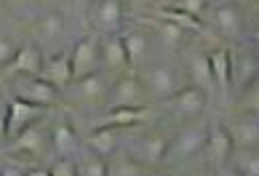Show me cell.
I'll return each mask as SVG.
<instances>
[{
  "instance_id": "4fadbf2b",
  "label": "cell",
  "mask_w": 259,
  "mask_h": 176,
  "mask_svg": "<svg viewBox=\"0 0 259 176\" xmlns=\"http://www.w3.org/2000/svg\"><path fill=\"white\" fill-rule=\"evenodd\" d=\"M233 139H230V134L225 128L222 117H214V120H208V136H206V150L208 152V160L211 165H217V168H222V165L233 158Z\"/></svg>"
},
{
  "instance_id": "f6af8a7d",
  "label": "cell",
  "mask_w": 259,
  "mask_h": 176,
  "mask_svg": "<svg viewBox=\"0 0 259 176\" xmlns=\"http://www.w3.org/2000/svg\"><path fill=\"white\" fill-rule=\"evenodd\" d=\"M193 176H206V173H193Z\"/></svg>"
},
{
  "instance_id": "ab89813d",
  "label": "cell",
  "mask_w": 259,
  "mask_h": 176,
  "mask_svg": "<svg viewBox=\"0 0 259 176\" xmlns=\"http://www.w3.org/2000/svg\"><path fill=\"white\" fill-rule=\"evenodd\" d=\"M251 46L256 48V51H259V24L251 29Z\"/></svg>"
},
{
  "instance_id": "484cf974",
  "label": "cell",
  "mask_w": 259,
  "mask_h": 176,
  "mask_svg": "<svg viewBox=\"0 0 259 176\" xmlns=\"http://www.w3.org/2000/svg\"><path fill=\"white\" fill-rule=\"evenodd\" d=\"M147 24H152V29L158 32L160 43L166 48H171V51H182V48H185L190 32H185L182 27L171 24V22H163V19H147Z\"/></svg>"
},
{
  "instance_id": "60d3db41",
  "label": "cell",
  "mask_w": 259,
  "mask_h": 176,
  "mask_svg": "<svg viewBox=\"0 0 259 176\" xmlns=\"http://www.w3.org/2000/svg\"><path fill=\"white\" fill-rule=\"evenodd\" d=\"M155 6L158 8H171V6H174V0H155Z\"/></svg>"
},
{
  "instance_id": "9c48e42d",
  "label": "cell",
  "mask_w": 259,
  "mask_h": 176,
  "mask_svg": "<svg viewBox=\"0 0 259 176\" xmlns=\"http://www.w3.org/2000/svg\"><path fill=\"white\" fill-rule=\"evenodd\" d=\"M43 62H46V56L43 51L37 48V43H24V46H19L16 48V54L11 56V62H8L3 70H0V77H35V75H40L43 70Z\"/></svg>"
},
{
  "instance_id": "9a60e30c",
  "label": "cell",
  "mask_w": 259,
  "mask_h": 176,
  "mask_svg": "<svg viewBox=\"0 0 259 176\" xmlns=\"http://www.w3.org/2000/svg\"><path fill=\"white\" fill-rule=\"evenodd\" d=\"M150 117V110L145 107H120V110H107L102 117L94 120V128H120V131H128V128H137Z\"/></svg>"
},
{
  "instance_id": "44dd1931",
  "label": "cell",
  "mask_w": 259,
  "mask_h": 176,
  "mask_svg": "<svg viewBox=\"0 0 259 176\" xmlns=\"http://www.w3.org/2000/svg\"><path fill=\"white\" fill-rule=\"evenodd\" d=\"M49 142H51V150L59 155V158H75V152H78V147H80L78 134H75V128L67 120H59V123L51 125Z\"/></svg>"
},
{
  "instance_id": "7c38bea8",
  "label": "cell",
  "mask_w": 259,
  "mask_h": 176,
  "mask_svg": "<svg viewBox=\"0 0 259 176\" xmlns=\"http://www.w3.org/2000/svg\"><path fill=\"white\" fill-rule=\"evenodd\" d=\"M43 112H46V107L30 104L24 99H11L6 107V136L14 139L16 134H22L24 128H30L32 123L40 120Z\"/></svg>"
},
{
  "instance_id": "ee69618b",
  "label": "cell",
  "mask_w": 259,
  "mask_h": 176,
  "mask_svg": "<svg viewBox=\"0 0 259 176\" xmlns=\"http://www.w3.org/2000/svg\"><path fill=\"white\" fill-rule=\"evenodd\" d=\"M147 176H150V173H147ZM152 176H171V173H168V171H158V173H152Z\"/></svg>"
},
{
  "instance_id": "ffe728a7",
  "label": "cell",
  "mask_w": 259,
  "mask_h": 176,
  "mask_svg": "<svg viewBox=\"0 0 259 176\" xmlns=\"http://www.w3.org/2000/svg\"><path fill=\"white\" fill-rule=\"evenodd\" d=\"M123 35V46H126V56H128V70L139 72L147 64V54H150V37L145 29H128Z\"/></svg>"
},
{
  "instance_id": "1f68e13d",
  "label": "cell",
  "mask_w": 259,
  "mask_h": 176,
  "mask_svg": "<svg viewBox=\"0 0 259 176\" xmlns=\"http://www.w3.org/2000/svg\"><path fill=\"white\" fill-rule=\"evenodd\" d=\"M171 8H177V11H182V14H190V16L200 19V16H203V11L208 8V0H174V6H171Z\"/></svg>"
},
{
  "instance_id": "5b68a950",
  "label": "cell",
  "mask_w": 259,
  "mask_h": 176,
  "mask_svg": "<svg viewBox=\"0 0 259 176\" xmlns=\"http://www.w3.org/2000/svg\"><path fill=\"white\" fill-rule=\"evenodd\" d=\"M49 147H51L49 134H46V128L40 125V120H37V123L30 125V128H24L22 134L14 136L11 144H8V155H11V158H32V160H37V158H43V155L49 152Z\"/></svg>"
},
{
  "instance_id": "d4e9b609",
  "label": "cell",
  "mask_w": 259,
  "mask_h": 176,
  "mask_svg": "<svg viewBox=\"0 0 259 176\" xmlns=\"http://www.w3.org/2000/svg\"><path fill=\"white\" fill-rule=\"evenodd\" d=\"M64 32V16L62 14H56V11H49V14H43L40 19L35 22L32 27V35H35V40L37 43H54V40H59Z\"/></svg>"
},
{
  "instance_id": "74e56055",
  "label": "cell",
  "mask_w": 259,
  "mask_h": 176,
  "mask_svg": "<svg viewBox=\"0 0 259 176\" xmlns=\"http://www.w3.org/2000/svg\"><path fill=\"white\" fill-rule=\"evenodd\" d=\"M3 139H8V136H6V110L0 107V142Z\"/></svg>"
},
{
  "instance_id": "8fae6325",
  "label": "cell",
  "mask_w": 259,
  "mask_h": 176,
  "mask_svg": "<svg viewBox=\"0 0 259 176\" xmlns=\"http://www.w3.org/2000/svg\"><path fill=\"white\" fill-rule=\"evenodd\" d=\"M166 107L177 112V117L182 120H198L206 110V91H200L198 85H182L171 99L163 102Z\"/></svg>"
},
{
  "instance_id": "8992f818",
  "label": "cell",
  "mask_w": 259,
  "mask_h": 176,
  "mask_svg": "<svg viewBox=\"0 0 259 176\" xmlns=\"http://www.w3.org/2000/svg\"><path fill=\"white\" fill-rule=\"evenodd\" d=\"M225 128L233 139L235 150H259V117L238 110L235 115L225 117Z\"/></svg>"
},
{
  "instance_id": "cb8c5ba5",
  "label": "cell",
  "mask_w": 259,
  "mask_h": 176,
  "mask_svg": "<svg viewBox=\"0 0 259 176\" xmlns=\"http://www.w3.org/2000/svg\"><path fill=\"white\" fill-rule=\"evenodd\" d=\"M107 176H147V165L139 163L128 150L112 152L107 158Z\"/></svg>"
},
{
  "instance_id": "2e32d148",
  "label": "cell",
  "mask_w": 259,
  "mask_h": 176,
  "mask_svg": "<svg viewBox=\"0 0 259 176\" xmlns=\"http://www.w3.org/2000/svg\"><path fill=\"white\" fill-rule=\"evenodd\" d=\"M99 54H102V70L107 72H118L123 75L128 70V56H126V46H123V35H104L99 40Z\"/></svg>"
},
{
  "instance_id": "e0dca14e",
  "label": "cell",
  "mask_w": 259,
  "mask_h": 176,
  "mask_svg": "<svg viewBox=\"0 0 259 176\" xmlns=\"http://www.w3.org/2000/svg\"><path fill=\"white\" fill-rule=\"evenodd\" d=\"M185 72L190 77V85H198L200 91H211L214 88V75H211L208 54L198 51V48H187L185 51Z\"/></svg>"
},
{
  "instance_id": "8d00e7d4",
  "label": "cell",
  "mask_w": 259,
  "mask_h": 176,
  "mask_svg": "<svg viewBox=\"0 0 259 176\" xmlns=\"http://www.w3.org/2000/svg\"><path fill=\"white\" fill-rule=\"evenodd\" d=\"M24 176H51V171H49V168H43V165H35V168H30Z\"/></svg>"
},
{
  "instance_id": "3957f363",
  "label": "cell",
  "mask_w": 259,
  "mask_h": 176,
  "mask_svg": "<svg viewBox=\"0 0 259 176\" xmlns=\"http://www.w3.org/2000/svg\"><path fill=\"white\" fill-rule=\"evenodd\" d=\"M150 104V96L142 85L139 75L134 72H123L112 80L110 85V94L104 99V107L107 110H120V107H147Z\"/></svg>"
},
{
  "instance_id": "4dcf8cb0",
  "label": "cell",
  "mask_w": 259,
  "mask_h": 176,
  "mask_svg": "<svg viewBox=\"0 0 259 176\" xmlns=\"http://www.w3.org/2000/svg\"><path fill=\"white\" fill-rule=\"evenodd\" d=\"M238 110L241 112H248V115H256L259 117V80L254 85H248L243 96H241V102H238Z\"/></svg>"
},
{
  "instance_id": "e575fe53",
  "label": "cell",
  "mask_w": 259,
  "mask_h": 176,
  "mask_svg": "<svg viewBox=\"0 0 259 176\" xmlns=\"http://www.w3.org/2000/svg\"><path fill=\"white\" fill-rule=\"evenodd\" d=\"M150 6H155V0H123V8H128L134 16L150 11Z\"/></svg>"
},
{
  "instance_id": "ac0fdd59",
  "label": "cell",
  "mask_w": 259,
  "mask_h": 176,
  "mask_svg": "<svg viewBox=\"0 0 259 176\" xmlns=\"http://www.w3.org/2000/svg\"><path fill=\"white\" fill-rule=\"evenodd\" d=\"M123 19H126L123 0H99L97 8H94V24H97V29L104 35L120 32Z\"/></svg>"
},
{
  "instance_id": "7402d4cb",
  "label": "cell",
  "mask_w": 259,
  "mask_h": 176,
  "mask_svg": "<svg viewBox=\"0 0 259 176\" xmlns=\"http://www.w3.org/2000/svg\"><path fill=\"white\" fill-rule=\"evenodd\" d=\"M214 27L222 37H241L243 32V16L238 11V6L233 3H222L214 11Z\"/></svg>"
},
{
  "instance_id": "30bf717a",
  "label": "cell",
  "mask_w": 259,
  "mask_h": 176,
  "mask_svg": "<svg viewBox=\"0 0 259 176\" xmlns=\"http://www.w3.org/2000/svg\"><path fill=\"white\" fill-rule=\"evenodd\" d=\"M14 99H24V102H30V104H37V107L51 110V107L62 104V91H59V88H54L51 83H46L43 77L35 75V77H24V80H19Z\"/></svg>"
},
{
  "instance_id": "83f0119b",
  "label": "cell",
  "mask_w": 259,
  "mask_h": 176,
  "mask_svg": "<svg viewBox=\"0 0 259 176\" xmlns=\"http://www.w3.org/2000/svg\"><path fill=\"white\" fill-rule=\"evenodd\" d=\"M158 19H163V22H171V24L182 27V29H185V32H195V35H208L200 19L190 16V14H182V11H177V8H158Z\"/></svg>"
},
{
  "instance_id": "f35d334b",
  "label": "cell",
  "mask_w": 259,
  "mask_h": 176,
  "mask_svg": "<svg viewBox=\"0 0 259 176\" xmlns=\"http://www.w3.org/2000/svg\"><path fill=\"white\" fill-rule=\"evenodd\" d=\"M6 6H11V8H24V6H30L32 0H3Z\"/></svg>"
},
{
  "instance_id": "f1b7e54d",
  "label": "cell",
  "mask_w": 259,
  "mask_h": 176,
  "mask_svg": "<svg viewBox=\"0 0 259 176\" xmlns=\"http://www.w3.org/2000/svg\"><path fill=\"white\" fill-rule=\"evenodd\" d=\"M75 168H78V176H107V160L94 152H85L75 160Z\"/></svg>"
},
{
  "instance_id": "bcb514c9",
  "label": "cell",
  "mask_w": 259,
  "mask_h": 176,
  "mask_svg": "<svg viewBox=\"0 0 259 176\" xmlns=\"http://www.w3.org/2000/svg\"><path fill=\"white\" fill-rule=\"evenodd\" d=\"M70 3H80V0H70Z\"/></svg>"
},
{
  "instance_id": "d6a6232c",
  "label": "cell",
  "mask_w": 259,
  "mask_h": 176,
  "mask_svg": "<svg viewBox=\"0 0 259 176\" xmlns=\"http://www.w3.org/2000/svg\"><path fill=\"white\" fill-rule=\"evenodd\" d=\"M49 171H51V176H78L75 158H56Z\"/></svg>"
},
{
  "instance_id": "d6986e66",
  "label": "cell",
  "mask_w": 259,
  "mask_h": 176,
  "mask_svg": "<svg viewBox=\"0 0 259 176\" xmlns=\"http://www.w3.org/2000/svg\"><path fill=\"white\" fill-rule=\"evenodd\" d=\"M37 77H43L46 83H51L54 88L64 91L75 77H72V64H70V54H56V56H49L43 62V70Z\"/></svg>"
},
{
  "instance_id": "7bdbcfd3",
  "label": "cell",
  "mask_w": 259,
  "mask_h": 176,
  "mask_svg": "<svg viewBox=\"0 0 259 176\" xmlns=\"http://www.w3.org/2000/svg\"><path fill=\"white\" fill-rule=\"evenodd\" d=\"M230 3H235V6H251V3H259V0H230Z\"/></svg>"
},
{
  "instance_id": "4316f807",
  "label": "cell",
  "mask_w": 259,
  "mask_h": 176,
  "mask_svg": "<svg viewBox=\"0 0 259 176\" xmlns=\"http://www.w3.org/2000/svg\"><path fill=\"white\" fill-rule=\"evenodd\" d=\"M208 64H211V75H214V85L219 94L230 91V51L227 48H217L208 54Z\"/></svg>"
},
{
  "instance_id": "5bb4252c",
  "label": "cell",
  "mask_w": 259,
  "mask_h": 176,
  "mask_svg": "<svg viewBox=\"0 0 259 176\" xmlns=\"http://www.w3.org/2000/svg\"><path fill=\"white\" fill-rule=\"evenodd\" d=\"M166 150H168V139L163 134H155V131H150V134L131 142V155L139 163H145L147 168L150 165L166 163Z\"/></svg>"
},
{
  "instance_id": "52a82bcc",
  "label": "cell",
  "mask_w": 259,
  "mask_h": 176,
  "mask_svg": "<svg viewBox=\"0 0 259 176\" xmlns=\"http://www.w3.org/2000/svg\"><path fill=\"white\" fill-rule=\"evenodd\" d=\"M70 64H72V77L80 80L85 75H94L102 70V54H99V37L89 35L78 40L70 51Z\"/></svg>"
},
{
  "instance_id": "7a4b0ae2",
  "label": "cell",
  "mask_w": 259,
  "mask_h": 176,
  "mask_svg": "<svg viewBox=\"0 0 259 176\" xmlns=\"http://www.w3.org/2000/svg\"><path fill=\"white\" fill-rule=\"evenodd\" d=\"M110 85H112V77L107 70H99L94 75H85L80 80H72L70 85L64 88V96L62 99L72 102V104H104L110 94Z\"/></svg>"
},
{
  "instance_id": "f546056e",
  "label": "cell",
  "mask_w": 259,
  "mask_h": 176,
  "mask_svg": "<svg viewBox=\"0 0 259 176\" xmlns=\"http://www.w3.org/2000/svg\"><path fill=\"white\" fill-rule=\"evenodd\" d=\"M235 168L243 176H259V152L256 150H238Z\"/></svg>"
},
{
  "instance_id": "603a6c76",
  "label": "cell",
  "mask_w": 259,
  "mask_h": 176,
  "mask_svg": "<svg viewBox=\"0 0 259 176\" xmlns=\"http://www.w3.org/2000/svg\"><path fill=\"white\" fill-rule=\"evenodd\" d=\"M120 128H94V134L85 136V147H89V152L99 155V158L107 160L112 152H118L120 147Z\"/></svg>"
},
{
  "instance_id": "b9f144b4",
  "label": "cell",
  "mask_w": 259,
  "mask_h": 176,
  "mask_svg": "<svg viewBox=\"0 0 259 176\" xmlns=\"http://www.w3.org/2000/svg\"><path fill=\"white\" fill-rule=\"evenodd\" d=\"M219 176H243V173L238 171V168H227V171H222V173H219Z\"/></svg>"
},
{
  "instance_id": "d590c367",
  "label": "cell",
  "mask_w": 259,
  "mask_h": 176,
  "mask_svg": "<svg viewBox=\"0 0 259 176\" xmlns=\"http://www.w3.org/2000/svg\"><path fill=\"white\" fill-rule=\"evenodd\" d=\"M24 173L27 171L19 163H11V165H6V168H0V176H24Z\"/></svg>"
},
{
  "instance_id": "836d02e7",
  "label": "cell",
  "mask_w": 259,
  "mask_h": 176,
  "mask_svg": "<svg viewBox=\"0 0 259 176\" xmlns=\"http://www.w3.org/2000/svg\"><path fill=\"white\" fill-rule=\"evenodd\" d=\"M16 48H19V46H14L8 37H0V70H3V67L11 62V56L16 54Z\"/></svg>"
},
{
  "instance_id": "ba28073f",
  "label": "cell",
  "mask_w": 259,
  "mask_h": 176,
  "mask_svg": "<svg viewBox=\"0 0 259 176\" xmlns=\"http://www.w3.org/2000/svg\"><path fill=\"white\" fill-rule=\"evenodd\" d=\"M256 80H259V54L248 51V48L230 51V85H235L238 91H246Z\"/></svg>"
},
{
  "instance_id": "6da1fadb",
  "label": "cell",
  "mask_w": 259,
  "mask_h": 176,
  "mask_svg": "<svg viewBox=\"0 0 259 176\" xmlns=\"http://www.w3.org/2000/svg\"><path fill=\"white\" fill-rule=\"evenodd\" d=\"M206 136H208V120H195L185 125L174 142H168V150H166V160L168 163H185L190 158H195L198 152L206 150Z\"/></svg>"
},
{
  "instance_id": "277c9868",
  "label": "cell",
  "mask_w": 259,
  "mask_h": 176,
  "mask_svg": "<svg viewBox=\"0 0 259 176\" xmlns=\"http://www.w3.org/2000/svg\"><path fill=\"white\" fill-rule=\"evenodd\" d=\"M139 72H142L139 80H142V85H145L150 102H166L182 88L177 72L171 70L168 64H160V62L158 64H145Z\"/></svg>"
}]
</instances>
